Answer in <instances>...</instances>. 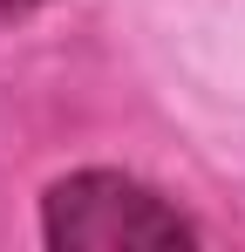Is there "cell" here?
Wrapping results in <instances>:
<instances>
[{"label": "cell", "mask_w": 245, "mask_h": 252, "mask_svg": "<svg viewBox=\"0 0 245 252\" xmlns=\"http://www.w3.org/2000/svg\"><path fill=\"white\" fill-rule=\"evenodd\" d=\"M48 246H75V252H136V246H191V218L177 205H163L150 184L116 177V170H82L61 177L48 191Z\"/></svg>", "instance_id": "obj_1"}, {"label": "cell", "mask_w": 245, "mask_h": 252, "mask_svg": "<svg viewBox=\"0 0 245 252\" xmlns=\"http://www.w3.org/2000/svg\"><path fill=\"white\" fill-rule=\"evenodd\" d=\"M34 0H0V21H14V14H28Z\"/></svg>", "instance_id": "obj_2"}]
</instances>
